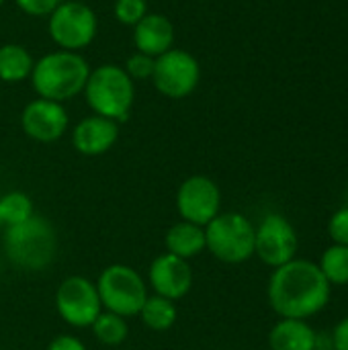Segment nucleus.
Listing matches in <instances>:
<instances>
[{
  "mask_svg": "<svg viewBox=\"0 0 348 350\" xmlns=\"http://www.w3.org/2000/svg\"><path fill=\"white\" fill-rule=\"evenodd\" d=\"M330 289L332 285L316 262L293 258L273 271L267 297L277 316L308 320L328 306Z\"/></svg>",
  "mask_w": 348,
  "mask_h": 350,
  "instance_id": "obj_1",
  "label": "nucleus"
},
{
  "mask_svg": "<svg viewBox=\"0 0 348 350\" xmlns=\"http://www.w3.org/2000/svg\"><path fill=\"white\" fill-rule=\"evenodd\" d=\"M88 74L90 66L82 53L55 49L35 59L29 80L39 98L64 105L82 94Z\"/></svg>",
  "mask_w": 348,
  "mask_h": 350,
  "instance_id": "obj_2",
  "label": "nucleus"
},
{
  "mask_svg": "<svg viewBox=\"0 0 348 350\" xmlns=\"http://www.w3.org/2000/svg\"><path fill=\"white\" fill-rule=\"evenodd\" d=\"M2 246L6 258L21 271H45L57 256V234L49 219L35 213L27 221L4 228Z\"/></svg>",
  "mask_w": 348,
  "mask_h": 350,
  "instance_id": "obj_3",
  "label": "nucleus"
},
{
  "mask_svg": "<svg viewBox=\"0 0 348 350\" xmlns=\"http://www.w3.org/2000/svg\"><path fill=\"white\" fill-rule=\"evenodd\" d=\"M82 94L94 115L123 123L135 103V82L125 74L123 66L101 64L90 68Z\"/></svg>",
  "mask_w": 348,
  "mask_h": 350,
  "instance_id": "obj_4",
  "label": "nucleus"
},
{
  "mask_svg": "<svg viewBox=\"0 0 348 350\" xmlns=\"http://www.w3.org/2000/svg\"><path fill=\"white\" fill-rule=\"evenodd\" d=\"M254 234L256 228L246 215L226 211L205 226V250L219 262L242 265L254 256Z\"/></svg>",
  "mask_w": 348,
  "mask_h": 350,
  "instance_id": "obj_5",
  "label": "nucleus"
},
{
  "mask_svg": "<svg viewBox=\"0 0 348 350\" xmlns=\"http://www.w3.org/2000/svg\"><path fill=\"white\" fill-rule=\"evenodd\" d=\"M96 291L105 312L117 314L121 318H133L139 314L144 301L148 299L146 279L127 265H109L101 271L96 279Z\"/></svg>",
  "mask_w": 348,
  "mask_h": 350,
  "instance_id": "obj_6",
  "label": "nucleus"
},
{
  "mask_svg": "<svg viewBox=\"0 0 348 350\" xmlns=\"http://www.w3.org/2000/svg\"><path fill=\"white\" fill-rule=\"evenodd\" d=\"M47 33L57 49L82 53L96 39L98 16L80 0H62L47 16Z\"/></svg>",
  "mask_w": 348,
  "mask_h": 350,
  "instance_id": "obj_7",
  "label": "nucleus"
},
{
  "mask_svg": "<svg viewBox=\"0 0 348 350\" xmlns=\"http://www.w3.org/2000/svg\"><path fill=\"white\" fill-rule=\"evenodd\" d=\"M199 82L201 66L191 51L172 47L154 59L152 84L162 96L170 100H183L197 90Z\"/></svg>",
  "mask_w": 348,
  "mask_h": 350,
  "instance_id": "obj_8",
  "label": "nucleus"
},
{
  "mask_svg": "<svg viewBox=\"0 0 348 350\" xmlns=\"http://www.w3.org/2000/svg\"><path fill=\"white\" fill-rule=\"evenodd\" d=\"M55 312L72 328H90L103 312L96 283L80 275L66 277L55 289Z\"/></svg>",
  "mask_w": 348,
  "mask_h": 350,
  "instance_id": "obj_9",
  "label": "nucleus"
},
{
  "mask_svg": "<svg viewBox=\"0 0 348 350\" xmlns=\"http://www.w3.org/2000/svg\"><path fill=\"white\" fill-rule=\"evenodd\" d=\"M174 203L180 219L205 228L215 215L222 213V191L213 178L193 174L180 183Z\"/></svg>",
  "mask_w": 348,
  "mask_h": 350,
  "instance_id": "obj_10",
  "label": "nucleus"
},
{
  "mask_svg": "<svg viewBox=\"0 0 348 350\" xmlns=\"http://www.w3.org/2000/svg\"><path fill=\"white\" fill-rule=\"evenodd\" d=\"M297 232L281 213H269L256 228L254 254L271 269H279L297 254Z\"/></svg>",
  "mask_w": 348,
  "mask_h": 350,
  "instance_id": "obj_11",
  "label": "nucleus"
},
{
  "mask_svg": "<svg viewBox=\"0 0 348 350\" xmlns=\"http://www.w3.org/2000/svg\"><path fill=\"white\" fill-rule=\"evenodd\" d=\"M70 127L68 111L62 103L33 98L21 111V129L37 144H53L66 135Z\"/></svg>",
  "mask_w": 348,
  "mask_h": 350,
  "instance_id": "obj_12",
  "label": "nucleus"
},
{
  "mask_svg": "<svg viewBox=\"0 0 348 350\" xmlns=\"http://www.w3.org/2000/svg\"><path fill=\"white\" fill-rule=\"evenodd\" d=\"M148 285L154 295L166 297L170 301H178L189 295L193 287V271L189 260L172 256L168 252L156 256L148 269Z\"/></svg>",
  "mask_w": 348,
  "mask_h": 350,
  "instance_id": "obj_13",
  "label": "nucleus"
},
{
  "mask_svg": "<svg viewBox=\"0 0 348 350\" xmlns=\"http://www.w3.org/2000/svg\"><path fill=\"white\" fill-rule=\"evenodd\" d=\"M119 139V123L101 117L88 115L80 119L72 129V146L78 154L86 158H96L107 154Z\"/></svg>",
  "mask_w": 348,
  "mask_h": 350,
  "instance_id": "obj_14",
  "label": "nucleus"
},
{
  "mask_svg": "<svg viewBox=\"0 0 348 350\" xmlns=\"http://www.w3.org/2000/svg\"><path fill=\"white\" fill-rule=\"evenodd\" d=\"M133 45L135 51L150 57H160L174 47V25L162 12H148L133 27Z\"/></svg>",
  "mask_w": 348,
  "mask_h": 350,
  "instance_id": "obj_15",
  "label": "nucleus"
},
{
  "mask_svg": "<svg viewBox=\"0 0 348 350\" xmlns=\"http://www.w3.org/2000/svg\"><path fill=\"white\" fill-rule=\"evenodd\" d=\"M271 350H316L318 334L306 320L281 318L269 332Z\"/></svg>",
  "mask_w": 348,
  "mask_h": 350,
  "instance_id": "obj_16",
  "label": "nucleus"
},
{
  "mask_svg": "<svg viewBox=\"0 0 348 350\" xmlns=\"http://www.w3.org/2000/svg\"><path fill=\"white\" fill-rule=\"evenodd\" d=\"M164 246L168 254L191 260L205 250V228L180 219L168 228L164 236Z\"/></svg>",
  "mask_w": 348,
  "mask_h": 350,
  "instance_id": "obj_17",
  "label": "nucleus"
},
{
  "mask_svg": "<svg viewBox=\"0 0 348 350\" xmlns=\"http://www.w3.org/2000/svg\"><path fill=\"white\" fill-rule=\"evenodd\" d=\"M35 66V57L21 43H4L0 45V82L2 84H18L31 78Z\"/></svg>",
  "mask_w": 348,
  "mask_h": 350,
  "instance_id": "obj_18",
  "label": "nucleus"
},
{
  "mask_svg": "<svg viewBox=\"0 0 348 350\" xmlns=\"http://www.w3.org/2000/svg\"><path fill=\"white\" fill-rule=\"evenodd\" d=\"M137 318L142 320V324L152 330V332H166L176 324L178 318V310L176 304L160 297V295H148V299L144 301Z\"/></svg>",
  "mask_w": 348,
  "mask_h": 350,
  "instance_id": "obj_19",
  "label": "nucleus"
},
{
  "mask_svg": "<svg viewBox=\"0 0 348 350\" xmlns=\"http://www.w3.org/2000/svg\"><path fill=\"white\" fill-rule=\"evenodd\" d=\"M35 215L33 199L23 191H8L0 197V224L4 228L18 226Z\"/></svg>",
  "mask_w": 348,
  "mask_h": 350,
  "instance_id": "obj_20",
  "label": "nucleus"
},
{
  "mask_svg": "<svg viewBox=\"0 0 348 350\" xmlns=\"http://www.w3.org/2000/svg\"><path fill=\"white\" fill-rule=\"evenodd\" d=\"M94 338L105 345V347H119L127 340L129 336V326H127V320L117 316V314H111V312H101V316L92 322L90 326Z\"/></svg>",
  "mask_w": 348,
  "mask_h": 350,
  "instance_id": "obj_21",
  "label": "nucleus"
},
{
  "mask_svg": "<svg viewBox=\"0 0 348 350\" xmlns=\"http://www.w3.org/2000/svg\"><path fill=\"white\" fill-rule=\"evenodd\" d=\"M318 267L330 285H348V246L332 244L326 248Z\"/></svg>",
  "mask_w": 348,
  "mask_h": 350,
  "instance_id": "obj_22",
  "label": "nucleus"
},
{
  "mask_svg": "<svg viewBox=\"0 0 348 350\" xmlns=\"http://www.w3.org/2000/svg\"><path fill=\"white\" fill-rule=\"evenodd\" d=\"M148 0H115L113 14L125 27H135L148 14Z\"/></svg>",
  "mask_w": 348,
  "mask_h": 350,
  "instance_id": "obj_23",
  "label": "nucleus"
},
{
  "mask_svg": "<svg viewBox=\"0 0 348 350\" xmlns=\"http://www.w3.org/2000/svg\"><path fill=\"white\" fill-rule=\"evenodd\" d=\"M125 74L133 80V82H139V80H152V72H154V57L146 55V53H131L127 59H125V66H123Z\"/></svg>",
  "mask_w": 348,
  "mask_h": 350,
  "instance_id": "obj_24",
  "label": "nucleus"
},
{
  "mask_svg": "<svg viewBox=\"0 0 348 350\" xmlns=\"http://www.w3.org/2000/svg\"><path fill=\"white\" fill-rule=\"evenodd\" d=\"M328 234L334 244L348 246V207H340L328 221Z\"/></svg>",
  "mask_w": 348,
  "mask_h": 350,
  "instance_id": "obj_25",
  "label": "nucleus"
},
{
  "mask_svg": "<svg viewBox=\"0 0 348 350\" xmlns=\"http://www.w3.org/2000/svg\"><path fill=\"white\" fill-rule=\"evenodd\" d=\"M62 0H14L18 10L29 16H49Z\"/></svg>",
  "mask_w": 348,
  "mask_h": 350,
  "instance_id": "obj_26",
  "label": "nucleus"
},
{
  "mask_svg": "<svg viewBox=\"0 0 348 350\" xmlns=\"http://www.w3.org/2000/svg\"><path fill=\"white\" fill-rule=\"evenodd\" d=\"M47 350H88L86 345L78 338V336H72V334H59L55 336L49 345Z\"/></svg>",
  "mask_w": 348,
  "mask_h": 350,
  "instance_id": "obj_27",
  "label": "nucleus"
},
{
  "mask_svg": "<svg viewBox=\"0 0 348 350\" xmlns=\"http://www.w3.org/2000/svg\"><path fill=\"white\" fill-rule=\"evenodd\" d=\"M332 349L348 350V316L336 324V328L332 332Z\"/></svg>",
  "mask_w": 348,
  "mask_h": 350,
  "instance_id": "obj_28",
  "label": "nucleus"
},
{
  "mask_svg": "<svg viewBox=\"0 0 348 350\" xmlns=\"http://www.w3.org/2000/svg\"><path fill=\"white\" fill-rule=\"evenodd\" d=\"M316 350H334V349H322V347H318V349Z\"/></svg>",
  "mask_w": 348,
  "mask_h": 350,
  "instance_id": "obj_29",
  "label": "nucleus"
},
{
  "mask_svg": "<svg viewBox=\"0 0 348 350\" xmlns=\"http://www.w3.org/2000/svg\"><path fill=\"white\" fill-rule=\"evenodd\" d=\"M4 2H6V0H0V6H2V4H4Z\"/></svg>",
  "mask_w": 348,
  "mask_h": 350,
  "instance_id": "obj_30",
  "label": "nucleus"
},
{
  "mask_svg": "<svg viewBox=\"0 0 348 350\" xmlns=\"http://www.w3.org/2000/svg\"><path fill=\"white\" fill-rule=\"evenodd\" d=\"M0 230H2V224H0Z\"/></svg>",
  "mask_w": 348,
  "mask_h": 350,
  "instance_id": "obj_31",
  "label": "nucleus"
}]
</instances>
